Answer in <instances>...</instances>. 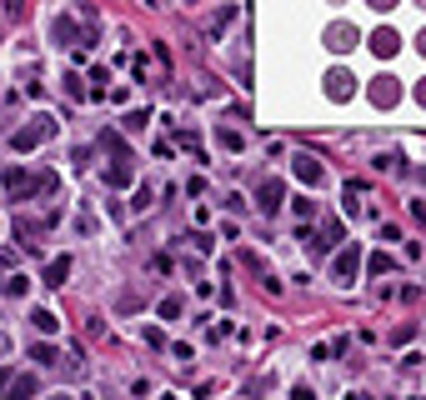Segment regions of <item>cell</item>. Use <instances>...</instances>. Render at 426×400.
Instances as JSON below:
<instances>
[{
    "mask_svg": "<svg viewBox=\"0 0 426 400\" xmlns=\"http://www.w3.org/2000/svg\"><path fill=\"white\" fill-rule=\"evenodd\" d=\"M30 325H35L40 335H50V330H56L61 320H56V315H50V310H30Z\"/></svg>",
    "mask_w": 426,
    "mask_h": 400,
    "instance_id": "cell-16",
    "label": "cell"
},
{
    "mask_svg": "<svg viewBox=\"0 0 426 400\" xmlns=\"http://www.w3.org/2000/svg\"><path fill=\"white\" fill-rule=\"evenodd\" d=\"M366 6H371V11H391V6H396V0H366Z\"/></svg>",
    "mask_w": 426,
    "mask_h": 400,
    "instance_id": "cell-26",
    "label": "cell"
},
{
    "mask_svg": "<svg viewBox=\"0 0 426 400\" xmlns=\"http://www.w3.org/2000/svg\"><path fill=\"white\" fill-rule=\"evenodd\" d=\"M50 135H56V121H50V116H35V126H20L16 135H11V145L25 155V150H35V145H45Z\"/></svg>",
    "mask_w": 426,
    "mask_h": 400,
    "instance_id": "cell-1",
    "label": "cell"
},
{
    "mask_svg": "<svg viewBox=\"0 0 426 400\" xmlns=\"http://www.w3.org/2000/svg\"><path fill=\"white\" fill-rule=\"evenodd\" d=\"M236 20V6H226V11H216V16H211V35H221L226 25Z\"/></svg>",
    "mask_w": 426,
    "mask_h": 400,
    "instance_id": "cell-17",
    "label": "cell"
},
{
    "mask_svg": "<svg viewBox=\"0 0 426 400\" xmlns=\"http://www.w3.org/2000/svg\"><path fill=\"white\" fill-rule=\"evenodd\" d=\"M66 95H71V100H85V85H81V75H66Z\"/></svg>",
    "mask_w": 426,
    "mask_h": 400,
    "instance_id": "cell-25",
    "label": "cell"
},
{
    "mask_svg": "<svg viewBox=\"0 0 426 400\" xmlns=\"http://www.w3.org/2000/svg\"><path fill=\"white\" fill-rule=\"evenodd\" d=\"M356 265H361V250H356V246H346V250H336V260H331V275H336L341 285H351V280H356Z\"/></svg>",
    "mask_w": 426,
    "mask_h": 400,
    "instance_id": "cell-6",
    "label": "cell"
},
{
    "mask_svg": "<svg viewBox=\"0 0 426 400\" xmlns=\"http://www.w3.org/2000/svg\"><path fill=\"white\" fill-rule=\"evenodd\" d=\"M421 181H426V170H421Z\"/></svg>",
    "mask_w": 426,
    "mask_h": 400,
    "instance_id": "cell-33",
    "label": "cell"
},
{
    "mask_svg": "<svg viewBox=\"0 0 426 400\" xmlns=\"http://www.w3.org/2000/svg\"><path fill=\"white\" fill-rule=\"evenodd\" d=\"M0 181H6V190H11V195H30V190H40V186L30 181V170H20V165H11Z\"/></svg>",
    "mask_w": 426,
    "mask_h": 400,
    "instance_id": "cell-8",
    "label": "cell"
},
{
    "mask_svg": "<svg viewBox=\"0 0 426 400\" xmlns=\"http://www.w3.org/2000/svg\"><path fill=\"white\" fill-rule=\"evenodd\" d=\"M351 95H356V75L341 71V66L326 71V100H351Z\"/></svg>",
    "mask_w": 426,
    "mask_h": 400,
    "instance_id": "cell-3",
    "label": "cell"
},
{
    "mask_svg": "<svg viewBox=\"0 0 426 400\" xmlns=\"http://www.w3.org/2000/svg\"><path fill=\"white\" fill-rule=\"evenodd\" d=\"M25 291H30L25 275H11V280H6V296H25Z\"/></svg>",
    "mask_w": 426,
    "mask_h": 400,
    "instance_id": "cell-22",
    "label": "cell"
},
{
    "mask_svg": "<svg viewBox=\"0 0 426 400\" xmlns=\"http://www.w3.org/2000/svg\"><path fill=\"white\" fill-rule=\"evenodd\" d=\"M416 6H426V0H416Z\"/></svg>",
    "mask_w": 426,
    "mask_h": 400,
    "instance_id": "cell-32",
    "label": "cell"
},
{
    "mask_svg": "<svg viewBox=\"0 0 426 400\" xmlns=\"http://www.w3.org/2000/svg\"><path fill=\"white\" fill-rule=\"evenodd\" d=\"M6 400H35V375H16L11 390H6Z\"/></svg>",
    "mask_w": 426,
    "mask_h": 400,
    "instance_id": "cell-14",
    "label": "cell"
},
{
    "mask_svg": "<svg viewBox=\"0 0 426 400\" xmlns=\"http://www.w3.org/2000/svg\"><path fill=\"white\" fill-rule=\"evenodd\" d=\"M105 186H111V190H126V186H131V165H111V170H105Z\"/></svg>",
    "mask_w": 426,
    "mask_h": 400,
    "instance_id": "cell-15",
    "label": "cell"
},
{
    "mask_svg": "<svg viewBox=\"0 0 426 400\" xmlns=\"http://www.w3.org/2000/svg\"><path fill=\"white\" fill-rule=\"evenodd\" d=\"M371 165H377V170H401V155H396V150H381Z\"/></svg>",
    "mask_w": 426,
    "mask_h": 400,
    "instance_id": "cell-20",
    "label": "cell"
},
{
    "mask_svg": "<svg viewBox=\"0 0 426 400\" xmlns=\"http://www.w3.org/2000/svg\"><path fill=\"white\" fill-rule=\"evenodd\" d=\"M100 145L116 155V165H131V145H126V135H116V131H100Z\"/></svg>",
    "mask_w": 426,
    "mask_h": 400,
    "instance_id": "cell-11",
    "label": "cell"
},
{
    "mask_svg": "<svg viewBox=\"0 0 426 400\" xmlns=\"http://www.w3.org/2000/svg\"><path fill=\"white\" fill-rule=\"evenodd\" d=\"M50 400H71V390H61V395H50Z\"/></svg>",
    "mask_w": 426,
    "mask_h": 400,
    "instance_id": "cell-30",
    "label": "cell"
},
{
    "mask_svg": "<svg viewBox=\"0 0 426 400\" xmlns=\"http://www.w3.org/2000/svg\"><path fill=\"white\" fill-rule=\"evenodd\" d=\"M0 390H11V370H0Z\"/></svg>",
    "mask_w": 426,
    "mask_h": 400,
    "instance_id": "cell-27",
    "label": "cell"
},
{
    "mask_svg": "<svg viewBox=\"0 0 426 400\" xmlns=\"http://www.w3.org/2000/svg\"><path fill=\"white\" fill-rule=\"evenodd\" d=\"M366 95H371V105H381V110H391V105L401 100V85H396L391 75H377V80H371V90H366Z\"/></svg>",
    "mask_w": 426,
    "mask_h": 400,
    "instance_id": "cell-4",
    "label": "cell"
},
{
    "mask_svg": "<svg viewBox=\"0 0 426 400\" xmlns=\"http://www.w3.org/2000/svg\"><path fill=\"white\" fill-rule=\"evenodd\" d=\"M371 50H377V55H381V61H391V55L401 50V35H396L391 25H381L377 35H371Z\"/></svg>",
    "mask_w": 426,
    "mask_h": 400,
    "instance_id": "cell-9",
    "label": "cell"
},
{
    "mask_svg": "<svg viewBox=\"0 0 426 400\" xmlns=\"http://www.w3.org/2000/svg\"><path fill=\"white\" fill-rule=\"evenodd\" d=\"M416 50H421V55H426V30H421V35H416Z\"/></svg>",
    "mask_w": 426,
    "mask_h": 400,
    "instance_id": "cell-28",
    "label": "cell"
},
{
    "mask_svg": "<svg viewBox=\"0 0 426 400\" xmlns=\"http://www.w3.org/2000/svg\"><path fill=\"white\" fill-rule=\"evenodd\" d=\"M356 40H361V30H356V25H346V20L326 25V50H336V55H341V50H351Z\"/></svg>",
    "mask_w": 426,
    "mask_h": 400,
    "instance_id": "cell-5",
    "label": "cell"
},
{
    "mask_svg": "<svg viewBox=\"0 0 426 400\" xmlns=\"http://www.w3.org/2000/svg\"><path fill=\"white\" fill-rule=\"evenodd\" d=\"M150 126V110H131V116H126V131H146Z\"/></svg>",
    "mask_w": 426,
    "mask_h": 400,
    "instance_id": "cell-21",
    "label": "cell"
},
{
    "mask_svg": "<svg viewBox=\"0 0 426 400\" xmlns=\"http://www.w3.org/2000/svg\"><path fill=\"white\" fill-rule=\"evenodd\" d=\"M181 310H186V301H181V296H166V301H161V320H176Z\"/></svg>",
    "mask_w": 426,
    "mask_h": 400,
    "instance_id": "cell-19",
    "label": "cell"
},
{
    "mask_svg": "<svg viewBox=\"0 0 426 400\" xmlns=\"http://www.w3.org/2000/svg\"><path fill=\"white\" fill-rule=\"evenodd\" d=\"M351 400H371V395H351Z\"/></svg>",
    "mask_w": 426,
    "mask_h": 400,
    "instance_id": "cell-31",
    "label": "cell"
},
{
    "mask_svg": "<svg viewBox=\"0 0 426 400\" xmlns=\"http://www.w3.org/2000/svg\"><path fill=\"white\" fill-rule=\"evenodd\" d=\"M291 170H296V176H301L306 186H321V176H326V170H321V160H316V155H306V150L291 160Z\"/></svg>",
    "mask_w": 426,
    "mask_h": 400,
    "instance_id": "cell-7",
    "label": "cell"
},
{
    "mask_svg": "<svg viewBox=\"0 0 426 400\" xmlns=\"http://www.w3.org/2000/svg\"><path fill=\"white\" fill-rule=\"evenodd\" d=\"M146 346H150V351H166V335L155 330V325H146Z\"/></svg>",
    "mask_w": 426,
    "mask_h": 400,
    "instance_id": "cell-24",
    "label": "cell"
},
{
    "mask_svg": "<svg viewBox=\"0 0 426 400\" xmlns=\"http://www.w3.org/2000/svg\"><path fill=\"white\" fill-rule=\"evenodd\" d=\"M216 140H221L226 150H241V145H246V140H241V131H231V126H221V131H216Z\"/></svg>",
    "mask_w": 426,
    "mask_h": 400,
    "instance_id": "cell-18",
    "label": "cell"
},
{
    "mask_svg": "<svg viewBox=\"0 0 426 400\" xmlns=\"http://www.w3.org/2000/svg\"><path fill=\"white\" fill-rule=\"evenodd\" d=\"M71 40H76V45H85V30H81L76 20H66V16H61V20H56V45H71Z\"/></svg>",
    "mask_w": 426,
    "mask_h": 400,
    "instance_id": "cell-12",
    "label": "cell"
},
{
    "mask_svg": "<svg viewBox=\"0 0 426 400\" xmlns=\"http://www.w3.org/2000/svg\"><path fill=\"white\" fill-rule=\"evenodd\" d=\"M256 205H261V210H266V215H276V210H281V205H286V186H281V181H276V176H266V181H261V186H256Z\"/></svg>",
    "mask_w": 426,
    "mask_h": 400,
    "instance_id": "cell-2",
    "label": "cell"
},
{
    "mask_svg": "<svg viewBox=\"0 0 426 400\" xmlns=\"http://www.w3.org/2000/svg\"><path fill=\"white\" fill-rule=\"evenodd\" d=\"M416 100H421V105H426V80H421V85H416Z\"/></svg>",
    "mask_w": 426,
    "mask_h": 400,
    "instance_id": "cell-29",
    "label": "cell"
},
{
    "mask_svg": "<svg viewBox=\"0 0 426 400\" xmlns=\"http://www.w3.org/2000/svg\"><path fill=\"white\" fill-rule=\"evenodd\" d=\"M391 265H396V260H391V255H386V250H381V255H371V275H386V270H391Z\"/></svg>",
    "mask_w": 426,
    "mask_h": 400,
    "instance_id": "cell-23",
    "label": "cell"
},
{
    "mask_svg": "<svg viewBox=\"0 0 426 400\" xmlns=\"http://www.w3.org/2000/svg\"><path fill=\"white\" fill-rule=\"evenodd\" d=\"M40 280H45V285H66V280H71V255H56V260H45Z\"/></svg>",
    "mask_w": 426,
    "mask_h": 400,
    "instance_id": "cell-10",
    "label": "cell"
},
{
    "mask_svg": "<svg viewBox=\"0 0 426 400\" xmlns=\"http://www.w3.org/2000/svg\"><path fill=\"white\" fill-rule=\"evenodd\" d=\"M30 360H35V365H61V351L50 346V340H35V346H30Z\"/></svg>",
    "mask_w": 426,
    "mask_h": 400,
    "instance_id": "cell-13",
    "label": "cell"
}]
</instances>
